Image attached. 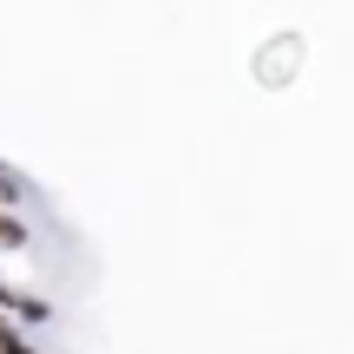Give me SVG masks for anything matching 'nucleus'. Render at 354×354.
I'll return each instance as SVG.
<instances>
[{
	"instance_id": "nucleus-1",
	"label": "nucleus",
	"mask_w": 354,
	"mask_h": 354,
	"mask_svg": "<svg viewBox=\"0 0 354 354\" xmlns=\"http://www.w3.org/2000/svg\"><path fill=\"white\" fill-rule=\"evenodd\" d=\"M0 243H7V250H20V243H26V223L13 210H0Z\"/></svg>"
}]
</instances>
